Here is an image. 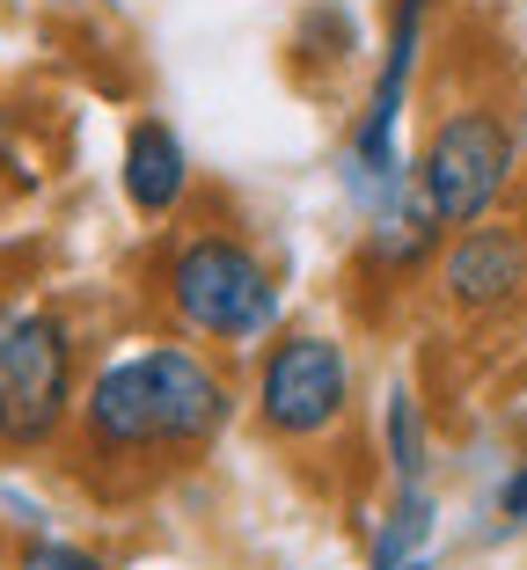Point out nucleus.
Segmentation results:
<instances>
[{"label":"nucleus","instance_id":"nucleus-1","mask_svg":"<svg viewBox=\"0 0 527 570\" xmlns=\"http://www.w3.org/2000/svg\"><path fill=\"white\" fill-rule=\"evenodd\" d=\"M227 417H235V387L221 358L184 336H147L133 352H110L81 381L67 446L103 490H139L205 461Z\"/></svg>","mask_w":527,"mask_h":570},{"label":"nucleus","instance_id":"nucleus-4","mask_svg":"<svg viewBox=\"0 0 527 570\" xmlns=\"http://www.w3.org/2000/svg\"><path fill=\"white\" fill-rule=\"evenodd\" d=\"M81 403V336L59 307H22L0 322V461H37L67 446Z\"/></svg>","mask_w":527,"mask_h":570},{"label":"nucleus","instance_id":"nucleus-3","mask_svg":"<svg viewBox=\"0 0 527 570\" xmlns=\"http://www.w3.org/2000/svg\"><path fill=\"white\" fill-rule=\"evenodd\" d=\"M520 184V125L498 96H461L432 110L418 161H410V198L440 219V235H461L477 219H498V205Z\"/></svg>","mask_w":527,"mask_h":570},{"label":"nucleus","instance_id":"nucleus-7","mask_svg":"<svg viewBox=\"0 0 527 570\" xmlns=\"http://www.w3.org/2000/svg\"><path fill=\"white\" fill-rule=\"evenodd\" d=\"M432 285H440V307L461 322H498L527 307V227L520 219H477V227L447 235L432 256Z\"/></svg>","mask_w":527,"mask_h":570},{"label":"nucleus","instance_id":"nucleus-5","mask_svg":"<svg viewBox=\"0 0 527 570\" xmlns=\"http://www.w3.org/2000/svg\"><path fill=\"white\" fill-rule=\"evenodd\" d=\"M256 432L279 446H323L352 417V352L323 330H286L256 352L250 381Z\"/></svg>","mask_w":527,"mask_h":570},{"label":"nucleus","instance_id":"nucleus-14","mask_svg":"<svg viewBox=\"0 0 527 570\" xmlns=\"http://www.w3.org/2000/svg\"><path fill=\"white\" fill-rule=\"evenodd\" d=\"M403 570H432V556H418V563H403Z\"/></svg>","mask_w":527,"mask_h":570},{"label":"nucleus","instance_id":"nucleus-10","mask_svg":"<svg viewBox=\"0 0 527 570\" xmlns=\"http://www.w3.org/2000/svg\"><path fill=\"white\" fill-rule=\"evenodd\" d=\"M381 439H389L396 490H418V483H426V410H418V395H410L403 381H396L389 403H381Z\"/></svg>","mask_w":527,"mask_h":570},{"label":"nucleus","instance_id":"nucleus-2","mask_svg":"<svg viewBox=\"0 0 527 570\" xmlns=\"http://www.w3.org/2000/svg\"><path fill=\"white\" fill-rule=\"evenodd\" d=\"M154 301L169 307L176 336L191 344H221V352H242V344H264L279 330V271L272 256L256 249L242 227H176L169 249L154 256Z\"/></svg>","mask_w":527,"mask_h":570},{"label":"nucleus","instance_id":"nucleus-12","mask_svg":"<svg viewBox=\"0 0 527 570\" xmlns=\"http://www.w3.org/2000/svg\"><path fill=\"white\" fill-rule=\"evenodd\" d=\"M498 520H506V527H527V469H520V461H513V475L498 483Z\"/></svg>","mask_w":527,"mask_h":570},{"label":"nucleus","instance_id":"nucleus-15","mask_svg":"<svg viewBox=\"0 0 527 570\" xmlns=\"http://www.w3.org/2000/svg\"><path fill=\"white\" fill-rule=\"evenodd\" d=\"M520 469H527V439H520Z\"/></svg>","mask_w":527,"mask_h":570},{"label":"nucleus","instance_id":"nucleus-9","mask_svg":"<svg viewBox=\"0 0 527 570\" xmlns=\"http://www.w3.org/2000/svg\"><path fill=\"white\" fill-rule=\"evenodd\" d=\"M426 541H432V490L426 483H418V490H396V504L381 512L374 541H367V570H403V563H418V556H426Z\"/></svg>","mask_w":527,"mask_h":570},{"label":"nucleus","instance_id":"nucleus-11","mask_svg":"<svg viewBox=\"0 0 527 570\" xmlns=\"http://www.w3.org/2000/svg\"><path fill=\"white\" fill-rule=\"evenodd\" d=\"M16 570H110L96 549H81V541H22Z\"/></svg>","mask_w":527,"mask_h":570},{"label":"nucleus","instance_id":"nucleus-13","mask_svg":"<svg viewBox=\"0 0 527 570\" xmlns=\"http://www.w3.org/2000/svg\"><path fill=\"white\" fill-rule=\"evenodd\" d=\"M520 176H527V118H520Z\"/></svg>","mask_w":527,"mask_h":570},{"label":"nucleus","instance_id":"nucleus-6","mask_svg":"<svg viewBox=\"0 0 527 570\" xmlns=\"http://www.w3.org/2000/svg\"><path fill=\"white\" fill-rule=\"evenodd\" d=\"M426 8L432 0H396L389 8V45H381L374 88H367V110L352 125V147H344V184L367 213H389L410 198V168H403V110L410 88H418V51H426Z\"/></svg>","mask_w":527,"mask_h":570},{"label":"nucleus","instance_id":"nucleus-8","mask_svg":"<svg viewBox=\"0 0 527 570\" xmlns=\"http://www.w3.org/2000/svg\"><path fill=\"white\" fill-rule=\"evenodd\" d=\"M118 184H125V205H133L139 219H176L184 198H191L184 139L162 118H133L125 125V154H118Z\"/></svg>","mask_w":527,"mask_h":570}]
</instances>
